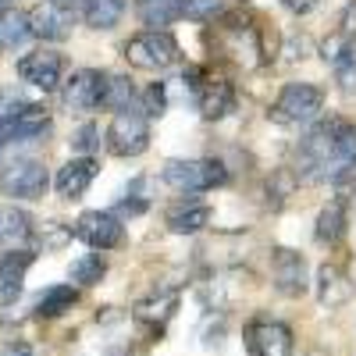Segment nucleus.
<instances>
[{
  "label": "nucleus",
  "instance_id": "1",
  "mask_svg": "<svg viewBox=\"0 0 356 356\" xmlns=\"http://www.w3.org/2000/svg\"><path fill=\"white\" fill-rule=\"evenodd\" d=\"M349 178H356V122L342 114H321L296 146V182L342 186Z\"/></svg>",
  "mask_w": 356,
  "mask_h": 356
},
{
  "label": "nucleus",
  "instance_id": "2",
  "mask_svg": "<svg viewBox=\"0 0 356 356\" xmlns=\"http://www.w3.org/2000/svg\"><path fill=\"white\" fill-rule=\"evenodd\" d=\"M161 182L175 193H211L228 186V168L214 157H171L161 168Z\"/></svg>",
  "mask_w": 356,
  "mask_h": 356
},
{
  "label": "nucleus",
  "instance_id": "3",
  "mask_svg": "<svg viewBox=\"0 0 356 356\" xmlns=\"http://www.w3.org/2000/svg\"><path fill=\"white\" fill-rule=\"evenodd\" d=\"M324 114V89L317 82H289L282 86L278 100L271 104L267 118L282 129H310Z\"/></svg>",
  "mask_w": 356,
  "mask_h": 356
},
{
  "label": "nucleus",
  "instance_id": "4",
  "mask_svg": "<svg viewBox=\"0 0 356 356\" xmlns=\"http://www.w3.org/2000/svg\"><path fill=\"white\" fill-rule=\"evenodd\" d=\"M125 61L139 72H171L182 65V47L168 29H146L125 43Z\"/></svg>",
  "mask_w": 356,
  "mask_h": 356
},
{
  "label": "nucleus",
  "instance_id": "5",
  "mask_svg": "<svg viewBox=\"0 0 356 356\" xmlns=\"http://www.w3.org/2000/svg\"><path fill=\"white\" fill-rule=\"evenodd\" d=\"M104 139H107V150L114 157H143L150 150V118L136 107L114 111Z\"/></svg>",
  "mask_w": 356,
  "mask_h": 356
},
{
  "label": "nucleus",
  "instance_id": "6",
  "mask_svg": "<svg viewBox=\"0 0 356 356\" xmlns=\"http://www.w3.org/2000/svg\"><path fill=\"white\" fill-rule=\"evenodd\" d=\"M72 235L79 243H86L89 250L107 253V250H118L125 243V225H122V218L111 214V211H86V214H79Z\"/></svg>",
  "mask_w": 356,
  "mask_h": 356
},
{
  "label": "nucleus",
  "instance_id": "7",
  "mask_svg": "<svg viewBox=\"0 0 356 356\" xmlns=\"http://www.w3.org/2000/svg\"><path fill=\"white\" fill-rule=\"evenodd\" d=\"M50 186L43 161L33 157H15L4 171H0V193L15 196V200H40Z\"/></svg>",
  "mask_w": 356,
  "mask_h": 356
},
{
  "label": "nucleus",
  "instance_id": "8",
  "mask_svg": "<svg viewBox=\"0 0 356 356\" xmlns=\"http://www.w3.org/2000/svg\"><path fill=\"white\" fill-rule=\"evenodd\" d=\"M107 89V72L100 68H79L65 86H61V107L68 114H89L104 104Z\"/></svg>",
  "mask_w": 356,
  "mask_h": 356
},
{
  "label": "nucleus",
  "instance_id": "9",
  "mask_svg": "<svg viewBox=\"0 0 356 356\" xmlns=\"http://www.w3.org/2000/svg\"><path fill=\"white\" fill-rule=\"evenodd\" d=\"M271 282L282 296L289 300H303L310 292V267H307V257L296 253L289 246H278L271 250Z\"/></svg>",
  "mask_w": 356,
  "mask_h": 356
},
{
  "label": "nucleus",
  "instance_id": "10",
  "mask_svg": "<svg viewBox=\"0 0 356 356\" xmlns=\"http://www.w3.org/2000/svg\"><path fill=\"white\" fill-rule=\"evenodd\" d=\"M25 18H29V36L43 43H65L75 29V11L61 0H40Z\"/></svg>",
  "mask_w": 356,
  "mask_h": 356
},
{
  "label": "nucleus",
  "instance_id": "11",
  "mask_svg": "<svg viewBox=\"0 0 356 356\" xmlns=\"http://www.w3.org/2000/svg\"><path fill=\"white\" fill-rule=\"evenodd\" d=\"M61 75H65V57L57 50L36 47V50H29L25 57H18V79L43 89V93L61 89Z\"/></svg>",
  "mask_w": 356,
  "mask_h": 356
},
{
  "label": "nucleus",
  "instance_id": "12",
  "mask_svg": "<svg viewBox=\"0 0 356 356\" xmlns=\"http://www.w3.org/2000/svg\"><path fill=\"white\" fill-rule=\"evenodd\" d=\"M221 50H225L239 68H260V65H264L260 33H257V29H250L246 22H239V18H228V22L221 25Z\"/></svg>",
  "mask_w": 356,
  "mask_h": 356
},
{
  "label": "nucleus",
  "instance_id": "13",
  "mask_svg": "<svg viewBox=\"0 0 356 356\" xmlns=\"http://www.w3.org/2000/svg\"><path fill=\"white\" fill-rule=\"evenodd\" d=\"M246 349L250 356H292V332L285 328L282 321L271 317H253L246 324Z\"/></svg>",
  "mask_w": 356,
  "mask_h": 356
},
{
  "label": "nucleus",
  "instance_id": "14",
  "mask_svg": "<svg viewBox=\"0 0 356 356\" xmlns=\"http://www.w3.org/2000/svg\"><path fill=\"white\" fill-rule=\"evenodd\" d=\"M324 61H328L335 82L346 97H356V43L342 33L324 40Z\"/></svg>",
  "mask_w": 356,
  "mask_h": 356
},
{
  "label": "nucleus",
  "instance_id": "15",
  "mask_svg": "<svg viewBox=\"0 0 356 356\" xmlns=\"http://www.w3.org/2000/svg\"><path fill=\"white\" fill-rule=\"evenodd\" d=\"M100 164L97 157H75L68 164H61V171L54 175V189L61 200H82L86 189L93 186V178H97Z\"/></svg>",
  "mask_w": 356,
  "mask_h": 356
},
{
  "label": "nucleus",
  "instance_id": "16",
  "mask_svg": "<svg viewBox=\"0 0 356 356\" xmlns=\"http://www.w3.org/2000/svg\"><path fill=\"white\" fill-rule=\"evenodd\" d=\"M196 107L207 122H225L235 111V86L228 79H203V86L196 89Z\"/></svg>",
  "mask_w": 356,
  "mask_h": 356
},
{
  "label": "nucleus",
  "instance_id": "17",
  "mask_svg": "<svg viewBox=\"0 0 356 356\" xmlns=\"http://www.w3.org/2000/svg\"><path fill=\"white\" fill-rule=\"evenodd\" d=\"M50 132V111L43 104H29L22 114L0 125V143H22V139H40Z\"/></svg>",
  "mask_w": 356,
  "mask_h": 356
},
{
  "label": "nucleus",
  "instance_id": "18",
  "mask_svg": "<svg viewBox=\"0 0 356 356\" xmlns=\"http://www.w3.org/2000/svg\"><path fill=\"white\" fill-rule=\"evenodd\" d=\"M211 207H207L203 200H196V196H189V200H178L171 211L164 214V225H168V232H175V235H196V232H203L207 225H211Z\"/></svg>",
  "mask_w": 356,
  "mask_h": 356
},
{
  "label": "nucleus",
  "instance_id": "19",
  "mask_svg": "<svg viewBox=\"0 0 356 356\" xmlns=\"http://www.w3.org/2000/svg\"><path fill=\"white\" fill-rule=\"evenodd\" d=\"M317 300L321 307H328V310H339L353 300V278L342 271L339 264H321V271H317Z\"/></svg>",
  "mask_w": 356,
  "mask_h": 356
},
{
  "label": "nucleus",
  "instance_id": "20",
  "mask_svg": "<svg viewBox=\"0 0 356 356\" xmlns=\"http://www.w3.org/2000/svg\"><path fill=\"white\" fill-rule=\"evenodd\" d=\"M33 260H36L33 250H11V253L0 257V307H8L11 300H18L25 271L33 267Z\"/></svg>",
  "mask_w": 356,
  "mask_h": 356
},
{
  "label": "nucleus",
  "instance_id": "21",
  "mask_svg": "<svg viewBox=\"0 0 356 356\" xmlns=\"http://www.w3.org/2000/svg\"><path fill=\"white\" fill-rule=\"evenodd\" d=\"M175 307H178V292L175 289H157V292H150L146 300H139L136 303V321L139 324H146V328H164V324L171 321V314H175Z\"/></svg>",
  "mask_w": 356,
  "mask_h": 356
},
{
  "label": "nucleus",
  "instance_id": "22",
  "mask_svg": "<svg viewBox=\"0 0 356 356\" xmlns=\"http://www.w3.org/2000/svg\"><path fill=\"white\" fill-rule=\"evenodd\" d=\"M29 239H33V218L18 207H0V253L25 250Z\"/></svg>",
  "mask_w": 356,
  "mask_h": 356
},
{
  "label": "nucleus",
  "instance_id": "23",
  "mask_svg": "<svg viewBox=\"0 0 356 356\" xmlns=\"http://www.w3.org/2000/svg\"><path fill=\"white\" fill-rule=\"evenodd\" d=\"M346 228H349L346 203H342V200H335V203H328V207H324V211L317 214L314 239H317L321 246H335V243H342V239H346Z\"/></svg>",
  "mask_w": 356,
  "mask_h": 356
},
{
  "label": "nucleus",
  "instance_id": "24",
  "mask_svg": "<svg viewBox=\"0 0 356 356\" xmlns=\"http://www.w3.org/2000/svg\"><path fill=\"white\" fill-rule=\"evenodd\" d=\"M75 303H79V289H75V285H50L40 300H36V317H40V321L65 317Z\"/></svg>",
  "mask_w": 356,
  "mask_h": 356
},
{
  "label": "nucleus",
  "instance_id": "25",
  "mask_svg": "<svg viewBox=\"0 0 356 356\" xmlns=\"http://www.w3.org/2000/svg\"><path fill=\"white\" fill-rule=\"evenodd\" d=\"M136 15L146 29H168L182 18V0H136Z\"/></svg>",
  "mask_w": 356,
  "mask_h": 356
},
{
  "label": "nucleus",
  "instance_id": "26",
  "mask_svg": "<svg viewBox=\"0 0 356 356\" xmlns=\"http://www.w3.org/2000/svg\"><path fill=\"white\" fill-rule=\"evenodd\" d=\"M122 15H125V0H86V8H82V22L89 29H97V33L114 29L122 22Z\"/></svg>",
  "mask_w": 356,
  "mask_h": 356
},
{
  "label": "nucleus",
  "instance_id": "27",
  "mask_svg": "<svg viewBox=\"0 0 356 356\" xmlns=\"http://www.w3.org/2000/svg\"><path fill=\"white\" fill-rule=\"evenodd\" d=\"M29 40V18L18 8H0V50H15Z\"/></svg>",
  "mask_w": 356,
  "mask_h": 356
},
{
  "label": "nucleus",
  "instance_id": "28",
  "mask_svg": "<svg viewBox=\"0 0 356 356\" xmlns=\"http://www.w3.org/2000/svg\"><path fill=\"white\" fill-rule=\"evenodd\" d=\"M107 275V260L93 250V253H86V257H75L68 264V278L72 285H100V278Z\"/></svg>",
  "mask_w": 356,
  "mask_h": 356
},
{
  "label": "nucleus",
  "instance_id": "29",
  "mask_svg": "<svg viewBox=\"0 0 356 356\" xmlns=\"http://www.w3.org/2000/svg\"><path fill=\"white\" fill-rule=\"evenodd\" d=\"M136 82L129 75H107V89H104V107L111 111H125L136 104Z\"/></svg>",
  "mask_w": 356,
  "mask_h": 356
},
{
  "label": "nucleus",
  "instance_id": "30",
  "mask_svg": "<svg viewBox=\"0 0 356 356\" xmlns=\"http://www.w3.org/2000/svg\"><path fill=\"white\" fill-rule=\"evenodd\" d=\"M146 118H161L168 111V86L164 82H154V86H146V93H143V107H139Z\"/></svg>",
  "mask_w": 356,
  "mask_h": 356
},
{
  "label": "nucleus",
  "instance_id": "31",
  "mask_svg": "<svg viewBox=\"0 0 356 356\" xmlns=\"http://www.w3.org/2000/svg\"><path fill=\"white\" fill-rule=\"evenodd\" d=\"M225 11V0H182V15L193 22H211Z\"/></svg>",
  "mask_w": 356,
  "mask_h": 356
},
{
  "label": "nucleus",
  "instance_id": "32",
  "mask_svg": "<svg viewBox=\"0 0 356 356\" xmlns=\"http://www.w3.org/2000/svg\"><path fill=\"white\" fill-rule=\"evenodd\" d=\"M72 150H79L82 157H93L97 150H100V129L97 125H82V129H75V136H72Z\"/></svg>",
  "mask_w": 356,
  "mask_h": 356
},
{
  "label": "nucleus",
  "instance_id": "33",
  "mask_svg": "<svg viewBox=\"0 0 356 356\" xmlns=\"http://www.w3.org/2000/svg\"><path fill=\"white\" fill-rule=\"evenodd\" d=\"M339 33L356 43V0H349V8L342 11V29H339Z\"/></svg>",
  "mask_w": 356,
  "mask_h": 356
},
{
  "label": "nucleus",
  "instance_id": "34",
  "mask_svg": "<svg viewBox=\"0 0 356 356\" xmlns=\"http://www.w3.org/2000/svg\"><path fill=\"white\" fill-rule=\"evenodd\" d=\"M282 4H285V11H292V15H310L321 0H282Z\"/></svg>",
  "mask_w": 356,
  "mask_h": 356
},
{
  "label": "nucleus",
  "instance_id": "35",
  "mask_svg": "<svg viewBox=\"0 0 356 356\" xmlns=\"http://www.w3.org/2000/svg\"><path fill=\"white\" fill-rule=\"evenodd\" d=\"M4 356H36L33 349H25V346H15V349H8Z\"/></svg>",
  "mask_w": 356,
  "mask_h": 356
},
{
  "label": "nucleus",
  "instance_id": "36",
  "mask_svg": "<svg viewBox=\"0 0 356 356\" xmlns=\"http://www.w3.org/2000/svg\"><path fill=\"white\" fill-rule=\"evenodd\" d=\"M307 356H328V353H324V349H310Z\"/></svg>",
  "mask_w": 356,
  "mask_h": 356
},
{
  "label": "nucleus",
  "instance_id": "37",
  "mask_svg": "<svg viewBox=\"0 0 356 356\" xmlns=\"http://www.w3.org/2000/svg\"><path fill=\"white\" fill-rule=\"evenodd\" d=\"M8 4H11V0H0V8H8Z\"/></svg>",
  "mask_w": 356,
  "mask_h": 356
}]
</instances>
